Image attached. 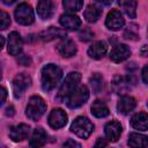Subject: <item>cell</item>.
Here are the masks:
<instances>
[{
	"label": "cell",
	"instance_id": "obj_1",
	"mask_svg": "<svg viewBox=\"0 0 148 148\" xmlns=\"http://www.w3.org/2000/svg\"><path fill=\"white\" fill-rule=\"evenodd\" d=\"M62 76V71L53 64H49L42 69V87L45 91H50L56 88Z\"/></svg>",
	"mask_w": 148,
	"mask_h": 148
},
{
	"label": "cell",
	"instance_id": "obj_5",
	"mask_svg": "<svg viewBox=\"0 0 148 148\" xmlns=\"http://www.w3.org/2000/svg\"><path fill=\"white\" fill-rule=\"evenodd\" d=\"M89 98V90L86 86L77 87L68 97H67V106L69 109H76L83 105Z\"/></svg>",
	"mask_w": 148,
	"mask_h": 148
},
{
	"label": "cell",
	"instance_id": "obj_37",
	"mask_svg": "<svg viewBox=\"0 0 148 148\" xmlns=\"http://www.w3.org/2000/svg\"><path fill=\"white\" fill-rule=\"evenodd\" d=\"M6 116H13L14 114V108L13 106H8L7 109H6Z\"/></svg>",
	"mask_w": 148,
	"mask_h": 148
},
{
	"label": "cell",
	"instance_id": "obj_13",
	"mask_svg": "<svg viewBox=\"0 0 148 148\" xmlns=\"http://www.w3.org/2000/svg\"><path fill=\"white\" fill-rule=\"evenodd\" d=\"M22 38L18 32L13 31L8 36V52L12 56H17L22 50Z\"/></svg>",
	"mask_w": 148,
	"mask_h": 148
},
{
	"label": "cell",
	"instance_id": "obj_2",
	"mask_svg": "<svg viewBox=\"0 0 148 148\" xmlns=\"http://www.w3.org/2000/svg\"><path fill=\"white\" fill-rule=\"evenodd\" d=\"M45 111H46V104L40 96L30 97L28 105H27V109H25V114L29 119L38 120L44 114Z\"/></svg>",
	"mask_w": 148,
	"mask_h": 148
},
{
	"label": "cell",
	"instance_id": "obj_14",
	"mask_svg": "<svg viewBox=\"0 0 148 148\" xmlns=\"http://www.w3.org/2000/svg\"><path fill=\"white\" fill-rule=\"evenodd\" d=\"M29 131H30V127L29 125L27 124H18V125H15L10 128L9 131V136L13 141L15 142H18V141H22L24 139H27L28 134H29Z\"/></svg>",
	"mask_w": 148,
	"mask_h": 148
},
{
	"label": "cell",
	"instance_id": "obj_26",
	"mask_svg": "<svg viewBox=\"0 0 148 148\" xmlns=\"http://www.w3.org/2000/svg\"><path fill=\"white\" fill-rule=\"evenodd\" d=\"M118 5L123 8L125 14L131 18H134L136 16V6H138L136 1H119Z\"/></svg>",
	"mask_w": 148,
	"mask_h": 148
},
{
	"label": "cell",
	"instance_id": "obj_19",
	"mask_svg": "<svg viewBox=\"0 0 148 148\" xmlns=\"http://www.w3.org/2000/svg\"><path fill=\"white\" fill-rule=\"evenodd\" d=\"M53 12H54V5H53L52 1H50V0L38 1V3H37V13L42 18H44V20L50 18L53 15Z\"/></svg>",
	"mask_w": 148,
	"mask_h": 148
},
{
	"label": "cell",
	"instance_id": "obj_36",
	"mask_svg": "<svg viewBox=\"0 0 148 148\" xmlns=\"http://www.w3.org/2000/svg\"><path fill=\"white\" fill-rule=\"evenodd\" d=\"M1 94H2V101H1V104H3L6 102V97H7V90L2 87L1 88Z\"/></svg>",
	"mask_w": 148,
	"mask_h": 148
},
{
	"label": "cell",
	"instance_id": "obj_15",
	"mask_svg": "<svg viewBox=\"0 0 148 148\" xmlns=\"http://www.w3.org/2000/svg\"><path fill=\"white\" fill-rule=\"evenodd\" d=\"M104 132H105V135H106V138H108L109 141L116 142L120 138V134H121V125L118 121L112 120V121H110V123H108L105 125Z\"/></svg>",
	"mask_w": 148,
	"mask_h": 148
},
{
	"label": "cell",
	"instance_id": "obj_33",
	"mask_svg": "<svg viewBox=\"0 0 148 148\" xmlns=\"http://www.w3.org/2000/svg\"><path fill=\"white\" fill-rule=\"evenodd\" d=\"M106 145H108V142H106L105 139H103V138H98L97 141H96V143H95V146H94V148H105Z\"/></svg>",
	"mask_w": 148,
	"mask_h": 148
},
{
	"label": "cell",
	"instance_id": "obj_17",
	"mask_svg": "<svg viewBox=\"0 0 148 148\" xmlns=\"http://www.w3.org/2000/svg\"><path fill=\"white\" fill-rule=\"evenodd\" d=\"M46 140H47L46 132L42 127H38L34 131V133L29 140V145L31 148H40L46 143Z\"/></svg>",
	"mask_w": 148,
	"mask_h": 148
},
{
	"label": "cell",
	"instance_id": "obj_20",
	"mask_svg": "<svg viewBox=\"0 0 148 148\" xmlns=\"http://www.w3.org/2000/svg\"><path fill=\"white\" fill-rule=\"evenodd\" d=\"M131 126L139 131L148 130V114L146 112H138L131 118Z\"/></svg>",
	"mask_w": 148,
	"mask_h": 148
},
{
	"label": "cell",
	"instance_id": "obj_25",
	"mask_svg": "<svg viewBox=\"0 0 148 148\" xmlns=\"http://www.w3.org/2000/svg\"><path fill=\"white\" fill-rule=\"evenodd\" d=\"M91 113L97 118H104L110 113V111H109V108L106 106V104L103 101L96 99L91 104Z\"/></svg>",
	"mask_w": 148,
	"mask_h": 148
},
{
	"label": "cell",
	"instance_id": "obj_31",
	"mask_svg": "<svg viewBox=\"0 0 148 148\" xmlns=\"http://www.w3.org/2000/svg\"><path fill=\"white\" fill-rule=\"evenodd\" d=\"M9 24H10L9 15H8L6 12L1 10V12H0V29L3 30V29H6Z\"/></svg>",
	"mask_w": 148,
	"mask_h": 148
},
{
	"label": "cell",
	"instance_id": "obj_6",
	"mask_svg": "<svg viewBox=\"0 0 148 148\" xmlns=\"http://www.w3.org/2000/svg\"><path fill=\"white\" fill-rule=\"evenodd\" d=\"M14 15H15L16 21L20 24H23V25H29L35 20L34 10H32L31 6L28 5V3H25V2H22V3H20L16 7Z\"/></svg>",
	"mask_w": 148,
	"mask_h": 148
},
{
	"label": "cell",
	"instance_id": "obj_34",
	"mask_svg": "<svg viewBox=\"0 0 148 148\" xmlns=\"http://www.w3.org/2000/svg\"><path fill=\"white\" fill-rule=\"evenodd\" d=\"M17 60H18V62H21V64H22V65H24V66H28V65H30V62H31L30 58H29V57H27L25 54L20 56Z\"/></svg>",
	"mask_w": 148,
	"mask_h": 148
},
{
	"label": "cell",
	"instance_id": "obj_24",
	"mask_svg": "<svg viewBox=\"0 0 148 148\" xmlns=\"http://www.w3.org/2000/svg\"><path fill=\"white\" fill-rule=\"evenodd\" d=\"M101 14H102V9H101L99 7H97L96 5H94V3L88 5L87 8H86V10H84V13H83L84 18H86L89 23L96 22V21L99 18Z\"/></svg>",
	"mask_w": 148,
	"mask_h": 148
},
{
	"label": "cell",
	"instance_id": "obj_4",
	"mask_svg": "<svg viewBox=\"0 0 148 148\" xmlns=\"http://www.w3.org/2000/svg\"><path fill=\"white\" fill-rule=\"evenodd\" d=\"M71 131L82 139H87L94 131L92 123L87 117H77L71 125Z\"/></svg>",
	"mask_w": 148,
	"mask_h": 148
},
{
	"label": "cell",
	"instance_id": "obj_7",
	"mask_svg": "<svg viewBox=\"0 0 148 148\" xmlns=\"http://www.w3.org/2000/svg\"><path fill=\"white\" fill-rule=\"evenodd\" d=\"M31 83V79L28 74L25 73H21L18 75H16L13 80V92H14V96L16 98L21 97L22 94L29 88Z\"/></svg>",
	"mask_w": 148,
	"mask_h": 148
},
{
	"label": "cell",
	"instance_id": "obj_23",
	"mask_svg": "<svg viewBox=\"0 0 148 148\" xmlns=\"http://www.w3.org/2000/svg\"><path fill=\"white\" fill-rule=\"evenodd\" d=\"M128 146L131 148H146L148 146V136L140 133H131L128 136Z\"/></svg>",
	"mask_w": 148,
	"mask_h": 148
},
{
	"label": "cell",
	"instance_id": "obj_35",
	"mask_svg": "<svg viewBox=\"0 0 148 148\" xmlns=\"http://www.w3.org/2000/svg\"><path fill=\"white\" fill-rule=\"evenodd\" d=\"M141 75H142V81H143L145 83H148V65H146V66L143 67Z\"/></svg>",
	"mask_w": 148,
	"mask_h": 148
},
{
	"label": "cell",
	"instance_id": "obj_12",
	"mask_svg": "<svg viewBox=\"0 0 148 148\" xmlns=\"http://www.w3.org/2000/svg\"><path fill=\"white\" fill-rule=\"evenodd\" d=\"M57 50L61 57L71 58L76 53V45L72 39L65 38L57 45Z\"/></svg>",
	"mask_w": 148,
	"mask_h": 148
},
{
	"label": "cell",
	"instance_id": "obj_18",
	"mask_svg": "<svg viewBox=\"0 0 148 148\" xmlns=\"http://www.w3.org/2000/svg\"><path fill=\"white\" fill-rule=\"evenodd\" d=\"M60 24L68 30H77L81 25V20L74 14H64L59 20Z\"/></svg>",
	"mask_w": 148,
	"mask_h": 148
},
{
	"label": "cell",
	"instance_id": "obj_11",
	"mask_svg": "<svg viewBox=\"0 0 148 148\" xmlns=\"http://www.w3.org/2000/svg\"><path fill=\"white\" fill-rule=\"evenodd\" d=\"M130 56H131V50L125 44H118V45H116L111 50V52H110V59L113 62H121V61L126 60Z\"/></svg>",
	"mask_w": 148,
	"mask_h": 148
},
{
	"label": "cell",
	"instance_id": "obj_8",
	"mask_svg": "<svg viewBox=\"0 0 148 148\" xmlns=\"http://www.w3.org/2000/svg\"><path fill=\"white\" fill-rule=\"evenodd\" d=\"M67 123V114L61 109H53L49 116V125L52 128H61Z\"/></svg>",
	"mask_w": 148,
	"mask_h": 148
},
{
	"label": "cell",
	"instance_id": "obj_27",
	"mask_svg": "<svg viewBox=\"0 0 148 148\" xmlns=\"http://www.w3.org/2000/svg\"><path fill=\"white\" fill-rule=\"evenodd\" d=\"M124 38L130 40H136L139 38V27L135 23L128 24L124 30Z\"/></svg>",
	"mask_w": 148,
	"mask_h": 148
},
{
	"label": "cell",
	"instance_id": "obj_16",
	"mask_svg": "<svg viewBox=\"0 0 148 148\" xmlns=\"http://www.w3.org/2000/svg\"><path fill=\"white\" fill-rule=\"evenodd\" d=\"M39 37L44 42H50L52 39H56V38H64L66 37V32L65 30L60 29V28H56V27H49L47 29L43 30L40 34H39Z\"/></svg>",
	"mask_w": 148,
	"mask_h": 148
},
{
	"label": "cell",
	"instance_id": "obj_10",
	"mask_svg": "<svg viewBox=\"0 0 148 148\" xmlns=\"http://www.w3.org/2000/svg\"><path fill=\"white\" fill-rule=\"evenodd\" d=\"M131 76H116L112 81V89L118 95H124L131 90Z\"/></svg>",
	"mask_w": 148,
	"mask_h": 148
},
{
	"label": "cell",
	"instance_id": "obj_29",
	"mask_svg": "<svg viewBox=\"0 0 148 148\" xmlns=\"http://www.w3.org/2000/svg\"><path fill=\"white\" fill-rule=\"evenodd\" d=\"M64 8L67 12H77L82 8L83 1H77V0H65L62 2Z\"/></svg>",
	"mask_w": 148,
	"mask_h": 148
},
{
	"label": "cell",
	"instance_id": "obj_21",
	"mask_svg": "<svg viewBox=\"0 0 148 148\" xmlns=\"http://www.w3.org/2000/svg\"><path fill=\"white\" fill-rule=\"evenodd\" d=\"M136 106V102L133 97L131 96H123L117 105V109L120 113L123 114H128L130 112H132Z\"/></svg>",
	"mask_w": 148,
	"mask_h": 148
},
{
	"label": "cell",
	"instance_id": "obj_22",
	"mask_svg": "<svg viewBox=\"0 0 148 148\" xmlns=\"http://www.w3.org/2000/svg\"><path fill=\"white\" fill-rule=\"evenodd\" d=\"M106 50H108L106 44L102 40H98L95 42L92 45H90V47L88 49V54L92 59H101L106 53Z\"/></svg>",
	"mask_w": 148,
	"mask_h": 148
},
{
	"label": "cell",
	"instance_id": "obj_38",
	"mask_svg": "<svg viewBox=\"0 0 148 148\" xmlns=\"http://www.w3.org/2000/svg\"><path fill=\"white\" fill-rule=\"evenodd\" d=\"M0 39H1V49L3 47V44H5V39H3V36H0Z\"/></svg>",
	"mask_w": 148,
	"mask_h": 148
},
{
	"label": "cell",
	"instance_id": "obj_32",
	"mask_svg": "<svg viewBox=\"0 0 148 148\" xmlns=\"http://www.w3.org/2000/svg\"><path fill=\"white\" fill-rule=\"evenodd\" d=\"M62 148H81V145L74 140H67L64 145H62Z\"/></svg>",
	"mask_w": 148,
	"mask_h": 148
},
{
	"label": "cell",
	"instance_id": "obj_30",
	"mask_svg": "<svg viewBox=\"0 0 148 148\" xmlns=\"http://www.w3.org/2000/svg\"><path fill=\"white\" fill-rule=\"evenodd\" d=\"M79 37H80L81 40H83V42H88V40H90V39L94 38V32H92L89 28H83V29L80 30V32H79Z\"/></svg>",
	"mask_w": 148,
	"mask_h": 148
},
{
	"label": "cell",
	"instance_id": "obj_3",
	"mask_svg": "<svg viewBox=\"0 0 148 148\" xmlns=\"http://www.w3.org/2000/svg\"><path fill=\"white\" fill-rule=\"evenodd\" d=\"M81 80V74L77 73V72H72L69 73L64 82L61 83L60 88H59V91H58V97L59 98H67L76 88H77V84Z\"/></svg>",
	"mask_w": 148,
	"mask_h": 148
},
{
	"label": "cell",
	"instance_id": "obj_9",
	"mask_svg": "<svg viewBox=\"0 0 148 148\" xmlns=\"http://www.w3.org/2000/svg\"><path fill=\"white\" fill-rule=\"evenodd\" d=\"M105 24L110 30H119V29H121L124 27L125 21H124L123 15H121V13L119 10L112 9L106 16Z\"/></svg>",
	"mask_w": 148,
	"mask_h": 148
},
{
	"label": "cell",
	"instance_id": "obj_28",
	"mask_svg": "<svg viewBox=\"0 0 148 148\" xmlns=\"http://www.w3.org/2000/svg\"><path fill=\"white\" fill-rule=\"evenodd\" d=\"M89 83L90 87L92 89V91L95 94H99L103 89V77L99 74H94L90 79H89Z\"/></svg>",
	"mask_w": 148,
	"mask_h": 148
}]
</instances>
